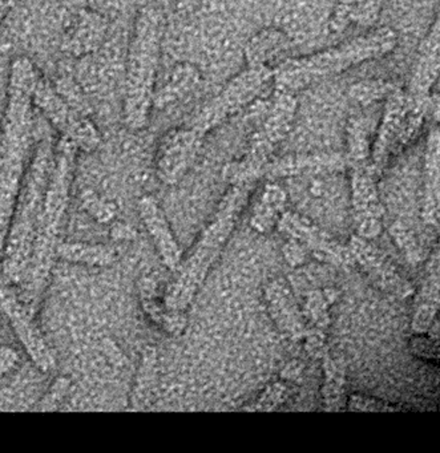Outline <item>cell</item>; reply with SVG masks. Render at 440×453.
Listing matches in <instances>:
<instances>
[{"mask_svg": "<svg viewBox=\"0 0 440 453\" xmlns=\"http://www.w3.org/2000/svg\"><path fill=\"white\" fill-rule=\"evenodd\" d=\"M38 79V70L28 58L19 57L12 62L0 142V253L6 243L23 174L33 153V95Z\"/></svg>", "mask_w": 440, "mask_h": 453, "instance_id": "6da1fadb", "label": "cell"}, {"mask_svg": "<svg viewBox=\"0 0 440 453\" xmlns=\"http://www.w3.org/2000/svg\"><path fill=\"white\" fill-rule=\"evenodd\" d=\"M78 148L67 137L60 136L55 145L54 164L44 196L41 219L34 238L30 262L19 282L20 299L34 311L54 266L63 225L70 203Z\"/></svg>", "mask_w": 440, "mask_h": 453, "instance_id": "7a4b0ae2", "label": "cell"}, {"mask_svg": "<svg viewBox=\"0 0 440 453\" xmlns=\"http://www.w3.org/2000/svg\"><path fill=\"white\" fill-rule=\"evenodd\" d=\"M398 41L397 31L382 26L368 28L365 34L315 54L289 58L273 68L275 91L296 94L363 63L382 59L397 49Z\"/></svg>", "mask_w": 440, "mask_h": 453, "instance_id": "3957f363", "label": "cell"}, {"mask_svg": "<svg viewBox=\"0 0 440 453\" xmlns=\"http://www.w3.org/2000/svg\"><path fill=\"white\" fill-rule=\"evenodd\" d=\"M54 153L55 145L51 137H41L23 174L19 196L4 243L0 272L12 285H19L30 262L34 238L54 164Z\"/></svg>", "mask_w": 440, "mask_h": 453, "instance_id": "277c9868", "label": "cell"}, {"mask_svg": "<svg viewBox=\"0 0 440 453\" xmlns=\"http://www.w3.org/2000/svg\"><path fill=\"white\" fill-rule=\"evenodd\" d=\"M164 15L156 6H144L137 12L127 57L124 124L131 131H142L150 124L153 111Z\"/></svg>", "mask_w": 440, "mask_h": 453, "instance_id": "5b68a950", "label": "cell"}, {"mask_svg": "<svg viewBox=\"0 0 440 453\" xmlns=\"http://www.w3.org/2000/svg\"><path fill=\"white\" fill-rule=\"evenodd\" d=\"M297 111L298 100L296 94L275 91L264 120L249 142L248 155L240 163L229 166L230 176L235 181H248L262 173L270 156L290 134Z\"/></svg>", "mask_w": 440, "mask_h": 453, "instance_id": "8992f818", "label": "cell"}, {"mask_svg": "<svg viewBox=\"0 0 440 453\" xmlns=\"http://www.w3.org/2000/svg\"><path fill=\"white\" fill-rule=\"evenodd\" d=\"M273 81V68L248 67L233 76L221 91L198 110L188 126L208 134L257 99Z\"/></svg>", "mask_w": 440, "mask_h": 453, "instance_id": "52a82bcc", "label": "cell"}, {"mask_svg": "<svg viewBox=\"0 0 440 453\" xmlns=\"http://www.w3.org/2000/svg\"><path fill=\"white\" fill-rule=\"evenodd\" d=\"M0 310L12 323L15 335L19 339L34 365L43 372H49L51 368H54V355L50 351L49 344L46 343L41 330L34 322L33 311L23 303L12 283L4 280L2 274H0Z\"/></svg>", "mask_w": 440, "mask_h": 453, "instance_id": "ba28073f", "label": "cell"}, {"mask_svg": "<svg viewBox=\"0 0 440 453\" xmlns=\"http://www.w3.org/2000/svg\"><path fill=\"white\" fill-rule=\"evenodd\" d=\"M205 134L190 126L169 129L156 150V173L164 184L179 182L193 165Z\"/></svg>", "mask_w": 440, "mask_h": 453, "instance_id": "9c48e42d", "label": "cell"}, {"mask_svg": "<svg viewBox=\"0 0 440 453\" xmlns=\"http://www.w3.org/2000/svg\"><path fill=\"white\" fill-rule=\"evenodd\" d=\"M440 68V23L434 20L418 49L405 94L411 100H427L434 96Z\"/></svg>", "mask_w": 440, "mask_h": 453, "instance_id": "30bf717a", "label": "cell"}, {"mask_svg": "<svg viewBox=\"0 0 440 453\" xmlns=\"http://www.w3.org/2000/svg\"><path fill=\"white\" fill-rule=\"evenodd\" d=\"M407 105V94L400 86L384 100L383 112L376 128L375 139L371 144V164L375 172L387 163L392 153L397 152Z\"/></svg>", "mask_w": 440, "mask_h": 453, "instance_id": "8fae6325", "label": "cell"}, {"mask_svg": "<svg viewBox=\"0 0 440 453\" xmlns=\"http://www.w3.org/2000/svg\"><path fill=\"white\" fill-rule=\"evenodd\" d=\"M346 166V158L341 153H312L290 155L267 163L262 173L269 177H315L330 172L341 171Z\"/></svg>", "mask_w": 440, "mask_h": 453, "instance_id": "7c38bea8", "label": "cell"}, {"mask_svg": "<svg viewBox=\"0 0 440 453\" xmlns=\"http://www.w3.org/2000/svg\"><path fill=\"white\" fill-rule=\"evenodd\" d=\"M293 42L285 31L277 27H266L254 34L243 49L248 67L274 68L289 59Z\"/></svg>", "mask_w": 440, "mask_h": 453, "instance_id": "4fadbf2b", "label": "cell"}, {"mask_svg": "<svg viewBox=\"0 0 440 453\" xmlns=\"http://www.w3.org/2000/svg\"><path fill=\"white\" fill-rule=\"evenodd\" d=\"M140 217L160 253L161 259L169 269H176L181 259V251L172 234L171 227L153 198L144 197L139 203Z\"/></svg>", "mask_w": 440, "mask_h": 453, "instance_id": "5bb4252c", "label": "cell"}, {"mask_svg": "<svg viewBox=\"0 0 440 453\" xmlns=\"http://www.w3.org/2000/svg\"><path fill=\"white\" fill-rule=\"evenodd\" d=\"M34 107L41 111L47 121L54 127L60 136L68 134L71 127L79 116L78 112L68 105V103L60 96L59 92L47 79L39 76L33 95Z\"/></svg>", "mask_w": 440, "mask_h": 453, "instance_id": "9a60e30c", "label": "cell"}, {"mask_svg": "<svg viewBox=\"0 0 440 453\" xmlns=\"http://www.w3.org/2000/svg\"><path fill=\"white\" fill-rule=\"evenodd\" d=\"M203 81V73L192 63H177L169 73L168 81L155 92L153 108L168 110L187 99Z\"/></svg>", "mask_w": 440, "mask_h": 453, "instance_id": "2e32d148", "label": "cell"}, {"mask_svg": "<svg viewBox=\"0 0 440 453\" xmlns=\"http://www.w3.org/2000/svg\"><path fill=\"white\" fill-rule=\"evenodd\" d=\"M107 23L94 12H83L68 36L67 49L73 57H83L94 51L104 38Z\"/></svg>", "mask_w": 440, "mask_h": 453, "instance_id": "e0dca14e", "label": "cell"}, {"mask_svg": "<svg viewBox=\"0 0 440 453\" xmlns=\"http://www.w3.org/2000/svg\"><path fill=\"white\" fill-rule=\"evenodd\" d=\"M346 165L350 168L370 165L371 142L370 127L362 113H352L346 124ZM373 165V164H371Z\"/></svg>", "mask_w": 440, "mask_h": 453, "instance_id": "ac0fdd59", "label": "cell"}, {"mask_svg": "<svg viewBox=\"0 0 440 453\" xmlns=\"http://www.w3.org/2000/svg\"><path fill=\"white\" fill-rule=\"evenodd\" d=\"M439 150L440 136L437 126L429 129L424 153V176H426L427 206L428 221H436L437 201H439Z\"/></svg>", "mask_w": 440, "mask_h": 453, "instance_id": "d6986e66", "label": "cell"}, {"mask_svg": "<svg viewBox=\"0 0 440 453\" xmlns=\"http://www.w3.org/2000/svg\"><path fill=\"white\" fill-rule=\"evenodd\" d=\"M57 254L66 261L75 264L107 266L116 258V250L111 246L89 245V243L60 242Z\"/></svg>", "mask_w": 440, "mask_h": 453, "instance_id": "ffe728a7", "label": "cell"}, {"mask_svg": "<svg viewBox=\"0 0 440 453\" xmlns=\"http://www.w3.org/2000/svg\"><path fill=\"white\" fill-rule=\"evenodd\" d=\"M399 87V84L392 81H381V79H367V81H357L350 86L349 97L362 108L370 107L375 103L386 100L387 96Z\"/></svg>", "mask_w": 440, "mask_h": 453, "instance_id": "44dd1931", "label": "cell"}, {"mask_svg": "<svg viewBox=\"0 0 440 453\" xmlns=\"http://www.w3.org/2000/svg\"><path fill=\"white\" fill-rule=\"evenodd\" d=\"M285 203V190L281 189V187L275 184L267 185L262 193L261 205L259 206V211L253 219L257 229L266 230L267 227L272 226L275 213L282 208Z\"/></svg>", "mask_w": 440, "mask_h": 453, "instance_id": "7402d4cb", "label": "cell"}, {"mask_svg": "<svg viewBox=\"0 0 440 453\" xmlns=\"http://www.w3.org/2000/svg\"><path fill=\"white\" fill-rule=\"evenodd\" d=\"M386 0H359L354 15H352L351 25L359 26V27L373 28L381 17Z\"/></svg>", "mask_w": 440, "mask_h": 453, "instance_id": "603a6c76", "label": "cell"}, {"mask_svg": "<svg viewBox=\"0 0 440 453\" xmlns=\"http://www.w3.org/2000/svg\"><path fill=\"white\" fill-rule=\"evenodd\" d=\"M359 0H336L333 14L328 20V33L341 34L351 25L352 15Z\"/></svg>", "mask_w": 440, "mask_h": 453, "instance_id": "cb8c5ba5", "label": "cell"}, {"mask_svg": "<svg viewBox=\"0 0 440 453\" xmlns=\"http://www.w3.org/2000/svg\"><path fill=\"white\" fill-rule=\"evenodd\" d=\"M19 362V355L12 347H2L0 349V383L4 380L7 375L17 367Z\"/></svg>", "mask_w": 440, "mask_h": 453, "instance_id": "d4e9b609", "label": "cell"}, {"mask_svg": "<svg viewBox=\"0 0 440 453\" xmlns=\"http://www.w3.org/2000/svg\"><path fill=\"white\" fill-rule=\"evenodd\" d=\"M14 4L15 0H0V23L4 22V18L9 14Z\"/></svg>", "mask_w": 440, "mask_h": 453, "instance_id": "484cf974", "label": "cell"}]
</instances>
